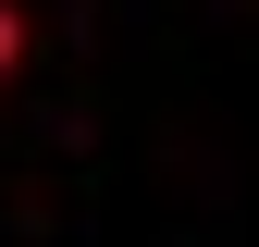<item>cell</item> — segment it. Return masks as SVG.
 Listing matches in <instances>:
<instances>
[{
	"label": "cell",
	"mask_w": 259,
	"mask_h": 247,
	"mask_svg": "<svg viewBox=\"0 0 259 247\" xmlns=\"http://www.w3.org/2000/svg\"><path fill=\"white\" fill-rule=\"evenodd\" d=\"M25 50H37V25H25V0H0V87L25 74Z\"/></svg>",
	"instance_id": "obj_1"
}]
</instances>
